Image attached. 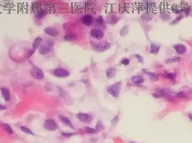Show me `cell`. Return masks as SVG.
<instances>
[{
  "mask_svg": "<svg viewBox=\"0 0 192 143\" xmlns=\"http://www.w3.org/2000/svg\"><path fill=\"white\" fill-rule=\"evenodd\" d=\"M62 135L65 137H71L73 135H75V133H67V132H62Z\"/></svg>",
  "mask_w": 192,
  "mask_h": 143,
  "instance_id": "34",
  "label": "cell"
},
{
  "mask_svg": "<svg viewBox=\"0 0 192 143\" xmlns=\"http://www.w3.org/2000/svg\"><path fill=\"white\" fill-rule=\"evenodd\" d=\"M0 127L3 129L5 131H7V133L9 134H13V130L12 129V127L10 126L9 124H0Z\"/></svg>",
  "mask_w": 192,
  "mask_h": 143,
  "instance_id": "18",
  "label": "cell"
},
{
  "mask_svg": "<svg viewBox=\"0 0 192 143\" xmlns=\"http://www.w3.org/2000/svg\"><path fill=\"white\" fill-rule=\"evenodd\" d=\"M129 63H130V60L128 58H123L121 60V64L123 65H129Z\"/></svg>",
  "mask_w": 192,
  "mask_h": 143,
  "instance_id": "30",
  "label": "cell"
},
{
  "mask_svg": "<svg viewBox=\"0 0 192 143\" xmlns=\"http://www.w3.org/2000/svg\"><path fill=\"white\" fill-rule=\"evenodd\" d=\"M120 89H121V82L119 81V82H116V83L111 85L110 87H108L107 90L112 97L118 98L119 95V92H120Z\"/></svg>",
  "mask_w": 192,
  "mask_h": 143,
  "instance_id": "1",
  "label": "cell"
},
{
  "mask_svg": "<svg viewBox=\"0 0 192 143\" xmlns=\"http://www.w3.org/2000/svg\"><path fill=\"white\" fill-rule=\"evenodd\" d=\"M31 75L34 79L39 80V81L44 78V73H43L42 70L40 69L39 67H36V66H33V68L31 69Z\"/></svg>",
  "mask_w": 192,
  "mask_h": 143,
  "instance_id": "5",
  "label": "cell"
},
{
  "mask_svg": "<svg viewBox=\"0 0 192 143\" xmlns=\"http://www.w3.org/2000/svg\"><path fill=\"white\" fill-rule=\"evenodd\" d=\"M76 39V36L74 33H69V34H66V35L64 37V39L66 40H74V39Z\"/></svg>",
  "mask_w": 192,
  "mask_h": 143,
  "instance_id": "23",
  "label": "cell"
},
{
  "mask_svg": "<svg viewBox=\"0 0 192 143\" xmlns=\"http://www.w3.org/2000/svg\"><path fill=\"white\" fill-rule=\"evenodd\" d=\"M130 143H137V142H134V141H131Z\"/></svg>",
  "mask_w": 192,
  "mask_h": 143,
  "instance_id": "38",
  "label": "cell"
},
{
  "mask_svg": "<svg viewBox=\"0 0 192 143\" xmlns=\"http://www.w3.org/2000/svg\"><path fill=\"white\" fill-rule=\"evenodd\" d=\"M110 47H111L110 43L107 42V41H104V42L99 43L98 45L95 46L94 48L97 51H105V50H107L108 48H110Z\"/></svg>",
  "mask_w": 192,
  "mask_h": 143,
  "instance_id": "11",
  "label": "cell"
},
{
  "mask_svg": "<svg viewBox=\"0 0 192 143\" xmlns=\"http://www.w3.org/2000/svg\"><path fill=\"white\" fill-rule=\"evenodd\" d=\"M166 76L169 79H172V80L174 79V77H175V75L173 74V73H166Z\"/></svg>",
  "mask_w": 192,
  "mask_h": 143,
  "instance_id": "35",
  "label": "cell"
},
{
  "mask_svg": "<svg viewBox=\"0 0 192 143\" xmlns=\"http://www.w3.org/2000/svg\"><path fill=\"white\" fill-rule=\"evenodd\" d=\"M85 129V133H88V134H95L97 132V131L93 129V128H92V127H85L84 128Z\"/></svg>",
  "mask_w": 192,
  "mask_h": 143,
  "instance_id": "20",
  "label": "cell"
},
{
  "mask_svg": "<svg viewBox=\"0 0 192 143\" xmlns=\"http://www.w3.org/2000/svg\"><path fill=\"white\" fill-rule=\"evenodd\" d=\"M131 81L135 85H139L144 81V78L140 75H135L131 78Z\"/></svg>",
  "mask_w": 192,
  "mask_h": 143,
  "instance_id": "16",
  "label": "cell"
},
{
  "mask_svg": "<svg viewBox=\"0 0 192 143\" xmlns=\"http://www.w3.org/2000/svg\"><path fill=\"white\" fill-rule=\"evenodd\" d=\"M59 120L62 122V124H65L66 126H68V127H70V128H72V129H74V125H73L72 122L69 120L67 117L64 116V115H59Z\"/></svg>",
  "mask_w": 192,
  "mask_h": 143,
  "instance_id": "14",
  "label": "cell"
},
{
  "mask_svg": "<svg viewBox=\"0 0 192 143\" xmlns=\"http://www.w3.org/2000/svg\"><path fill=\"white\" fill-rule=\"evenodd\" d=\"M174 49H175V51L179 55H182V54H185L186 51H187V48H186V47L182 44H177V45H174Z\"/></svg>",
  "mask_w": 192,
  "mask_h": 143,
  "instance_id": "13",
  "label": "cell"
},
{
  "mask_svg": "<svg viewBox=\"0 0 192 143\" xmlns=\"http://www.w3.org/2000/svg\"><path fill=\"white\" fill-rule=\"evenodd\" d=\"M103 129V125H102V124H101V121H99L97 123V124H96V128H95V130L96 131H101Z\"/></svg>",
  "mask_w": 192,
  "mask_h": 143,
  "instance_id": "29",
  "label": "cell"
},
{
  "mask_svg": "<svg viewBox=\"0 0 192 143\" xmlns=\"http://www.w3.org/2000/svg\"><path fill=\"white\" fill-rule=\"evenodd\" d=\"M190 118H191V119H192V117H190Z\"/></svg>",
  "mask_w": 192,
  "mask_h": 143,
  "instance_id": "39",
  "label": "cell"
},
{
  "mask_svg": "<svg viewBox=\"0 0 192 143\" xmlns=\"http://www.w3.org/2000/svg\"><path fill=\"white\" fill-rule=\"evenodd\" d=\"M20 129H21V131H23L24 133L30 134V135H33V136H34V133H33L32 131L30 130L28 127H26V126H21V128H20Z\"/></svg>",
  "mask_w": 192,
  "mask_h": 143,
  "instance_id": "21",
  "label": "cell"
},
{
  "mask_svg": "<svg viewBox=\"0 0 192 143\" xmlns=\"http://www.w3.org/2000/svg\"><path fill=\"white\" fill-rule=\"evenodd\" d=\"M45 15H46V12L45 11H43L42 9H39L35 13V17L37 19H41V18H43Z\"/></svg>",
  "mask_w": 192,
  "mask_h": 143,
  "instance_id": "19",
  "label": "cell"
},
{
  "mask_svg": "<svg viewBox=\"0 0 192 143\" xmlns=\"http://www.w3.org/2000/svg\"><path fill=\"white\" fill-rule=\"evenodd\" d=\"M44 128L47 131H57L59 129V125L55 122V120H53V119H47L44 122Z\"/></svg>",
  "mask_w": 192,
  "mask_h": 143,
  "instance_id": "4",
  "label": "cell"
},
{
  "mask_svg": "<svg viewBox=\"0 0 192 143\" xmlns=\"http://www.w3.org/2000/svg\"><path fill=\"white\" fill-rule=\"evenodd\" d=\"M43 40L42 39L40 38V37H37L35 39H34V41H33V48H32V50H31V53L29 54V56H31V55H33V53L36 51V49H38L41 46V44H42Z\"/></svg>",
  "mask_w": 192,
  "mask_h": 143,
  "instance_id": "8",
  "label": "cell"
},
{
  "mask_svg": "<svg viewBox=\"0 0 192 143\" xmlns=\"http://www.w3.org/2000/svg\"><path fill=\"white\" fill-rule=\"evenodd\" d=\"M119 20V16H117L116 14H111L110 16L107 18V22L110 24H115V23H118V21Z\"/></svg>",
  "mask_w": 192,
  "mask_h": 143,
  "instance_id": "17",
  "label": "cell"
},
{
  "mask_svg": "<svg viewBox=\"0 0 192 143\" xmlns=\"http://www.w3.org/2000/svg\"><path fill=\"white\" fill-rule=\"evenodd\" d=\"M90 35L92 36V38H93L95 39H101L103 37H104V32L103 30L99 28H94V29H92L91 31H90Z\"/></svg>",
  "mask_w": 192,
  "mask_h": 143,
  "instance_id": "6",
  "label": "cell"
},
{
  "mask_svg": "<svg viewBox=\"0 0 192 143\" xmlns=\"http://www.w3.org/2000/svg\"><path fill=\"white\" fill-rule=\"evenodd\" d=\"M135 56H136V58L138 59V61H139V62H143V58H142V56H140L139 55H135Z\"/></svg>",
  "mask_w": 192,
  "mask_h": 143,
  "instance_id": "36",
  "label": "cell"
},
{
  "mask_svg": "<svg viewBox=\"0 0 192 143\" xmlns=\"http://www.w3.org/2000/svg\"><path fill=\"white\" fill-rule=\"evenodd\" d=\"M141 18L143 20H145V21H149V20H151V15H150L149 13H146L141 16Z\"/></svg>",
  "mask_w": 192,
  "mask_h": 143,
  "instance_id": "28",
  "label": "cell"
},
{
  "mask_svg": "<svg viewBox=\"0 0 192 143\" xmlns=\"http://www.w3.org/2000/svg\"><path fill=\"white\" fill-rule=\"evenodd\" d=\"M176 96L178 97V98H185L186 97V94L184 92H179V93H177Z\"/></svg>",
  "mask_w": 192,
  "mask_h": 143,
  "instance_id": "32",
  "label": "cell"
},
{
  "mask_svg": "<svg viewBox=\"0 0 192 143\" xmlns=\"http://www.w3.org/2000/svg\"><path fill=\"white\" fill-rule=\"evenodd\" d=\"M96 23H97L98 25H101V26H103L104 25V20L101 16H99L96 20Z\"/></svg>",
  "mask_w": 192,
  "mask_h": 143,
  "instance_id": "26",
  "label": "cell"
},
{
  "mask_svg": "<svg viewBox=\"0 0 192 143\" xmlns=\"http://www.w3.org/2000/svg\"><path fill=\"white\" fill-rule=\"evenodd\" d=\"M106 76H107L109 79H112L116 76V69L114 67H109V68L106 70Z\"/></svg>",
  "mask_w": 192,
  "mask_h": 143,
  "instance_id": "15",
  "label": "cell"
},
{
  "mask_svg": "<svg viewBox=\"0 0 192 143\" xmlns=\"http://www.w3.org/2000/svg\"><path fill=\"white\" fill-rule=\"evenodd\" d=\"M76 117H77V119L81 121L82 123H85V124H89L93 120V116L91 114H86V113H78L76 114Z\"/></svg>",
  "mask_w": 192,
  "mask_h": 143,
  "instance_id": "7",
  "label": "cell"
},
{
  "mask_svg": "<svg viewBox=\"0 0 192 143\" xmlns=\"http://www.w3.org/2000/svg\"><path fill=\"white\" fill-rule=\"evenodd\" d=\"M159 49H160V46L155 45L153 43L151 45V52L153 53V54H157V53L159 52Z\"/></svg>",
  "mask_w": 192,
  "mask_h": 143,
  "instance_id": "22",
  "label": "cell"
},
{
  "mask_svg": "<svg viewBox=\"0 0 192 143\" xmlns=\"http://www.w3.org/2000/svg\"><path fill=\"white\" fill-rule=\"evenodd\" d=\"M148 74L151 76V79L152 80H158V77H157L156 75L154 74V73H152V72H148Z\"/></svg>",
  "mask_w": 192,
  "mask_h": 143,
  "instance_id": "33",
  "label": "cell"
},
{
  "mask_svg": "<svg viewBox=\"0 0 192 143\" xmlns=\"http://www.w3.org/2000/svg\"><path fill=\"white\" fill-rule=\"evenodd\" d=\"M153 97H155V98H160V97H163L164 96V92L163 90H160V91H156V92H154L153 94Z\"/></svg>",
  "mask_w": 192,
  "mask_h": 143,
  "instance_id": "27",
  "label": "cell"
},
{
  "mask_svg": "<svg viewBox=\"0 0 192 143\" xmlns=\"http://www.w3.org/2000/svg\"><path fill=\"white\" fill-rule=\"evenodd\" d=\"M180 61V57H172V58H169L166 60V63L169 64V63H172V62H179Z\"/></svg>",
  "mask_w": 192,
  "mask_h": 143,
  "instance_id": "25",
  "label": "cell"
},
{
  "mask_svg": "<svg viewBox=\"0 0 192 143\" xmlns=\"http://www.w3.org/2000/svg\"><path fill=\"white\" fill-rule=\"evenodd\" d=\"M47 42L48 43L42 42L41 46L39 48V53L40 55H47V54H49V53L51 52L53 42L52 41H49V40H47Z\"/></svg>",
  "mask_w": 192,
  "mask_h": 143,
  "instance_id": "2",
  "label": "cell"
},
{
  "mask_svg": "<svg viewBox=\"0 0 192 143\" xmlns=\"http://www.w3.org/2000/svg\"><path fill=\"white\" fill-rule=\"evenodd\" d=\"M118 120H119V115H116V116L114 117L113 119L111 120V124H112V125H115V124H117Z\"/></svg>",
  "mask_w": 192,
  "mask_h": 143,
  "instance_id": "31",
  "label": "cell"
},
{
  "mask_svg": "<svg viewBox=\"0 0 192 143\" xmlns=\"http://www.w3.org/2000/svg\"><path fill=\"white\" fill-rule=\"evenodd\" d=\"M0 91H1V95H2V97L3 98L5 99V101H8L10 100V91L9 89L6 87H2V88H0Z\"/></svg>",
  "mask_w": 192,
  "mask_h": 143,
  "instance_id": "12",
  "label": "cell"
},
{
  "mask_svg": "<svg viewBox=\"0 0 192 143\" xmlns=\"http://www.w3.org/2000/svg\"><path fill=\"white\" fill-rule=\"evenodd\" d=\"M52 73L54 76L56 77H59V78H66V77H68L70 72H69L68 70H66L65 68H62V67H59V68H56L53 70Z\"/></svg>",
  "mask_w": 192,
  "mask_h": 143,
  "instance_id": "3",
  "label": "cell"
},
{
  "mask_svg": "<svg viewBox=\"0 0 192 143\" xmlns=\"http://www.w3.org/2000/svg\"><path fill=\"white\" fill-rule=\"evenodd\" d=\"M7 109V107H5L3 105L0 104V111H3V110H6Z\"/></svg>",
  "mask_w": 192,
  "mask_h": 143,
  "instance_id": "37",
  "label": "cell"
},
{
  "mask_svg": "<svg viewBox=\"0 0 192 143\" xmlns=\"http://www.w3.org/2000/svg\"><path fill=\"white\" fill-rule=\"evenodd\" d=\"M127 31H128V27H127V25H125V26L122 28V30H120V32H119V34H120V36H122V37H124V36L127 35Z\"/></svg>",
  "mask_w": 192,
  "mask_h": 143,
  "instance_id": "24",
  "label": "cell"
},
{
  "mask_svg": "<svg viewBox=\"0 0 192 143\" xmlns=\"http://www.w3.org/2000/svg\"><path fill=\"white\" fill-rule=\"evenodd\" d=\"M81 22L86 26H91L94 23V18L91 14H85L81 18Z\"/></svg>",
  "mask_w": 192,
  "mask_h": 143,
  "instance_id": "9",
  "label": "cell"
},
{
  "mask_svg": "<svg viewBox=\"0 0 192 143\" xmlns=\"http://www.w3.org/2000/svg\"><path fill=\"white\" fill-rule=\"evenodd\" d=\"M46 34H48L50 37H58L59 34V31L56 28H53V27H47L44 30Z\"/></svg>",
  "mask_w": 192,
  "mask_h": 143,
  "instance_id": "10",
  "label": "cell"
}]
</instances>
